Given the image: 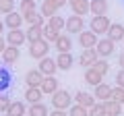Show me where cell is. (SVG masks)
Returning <instances> with one entry per match:
<instances>
[{
	"label": "cell",
	"instance_id": "1",
	"mask_svg": "<svg viewBox=\"0 0 124 116\" xmlns=\"http://www.w3.org/2000/svg\"><path fill=\"white\" fill-rule=\"evenodd\" d=\"M52 106L56 108V110H68V108L72 106V95L70 91L66 89H58L52 93Z\"/></svg>",
	"mask_w": 124,
	"mask_h": 116
},
{
	"label": "cell",
	"instance_id": "2",
	"mask_svg": "<svg viewBox=\"0 0 124 116\" xmlns=\"http://www.w3.org/2000/svg\"><path fill=\"white\" fill-rule=\"evenodd\" d=\"M48 52H50V41L44 40V37L33 41V44H29V56L35 58V60H41L44 56H48Z\"/></svg>",
	"mask_w": 124,
	"mask_h": 116
},
{
	"label": "cell",
	"instance_id": "3",
	"mask_svg": "<svg viewBox=\"0 0 124 116\" xmlns=\"http://www.w3.org/2000/svg\"><path fill=\"white\" fill-rule=\"evenodd\" d=\"M110 19L106 17V15H95V17H91V23H89V29H91L93 33H97V35H101V33H108V29H110Z\"/></svg>",
	"mask_w": 124,
	"mask_h": 116
},
{
	"label": "cell",
	"instance_id": "4",
	"mask_svg": "<svg viewBox=\"0 0 124 116\" xmlns=\"http://www.w3.org/2000/svg\"><path fill=\"white\" fill-rule=\"evenodd\" d=\"M114 50H116V41H112L110 37H101L95 44V52H97L99 58H110L114 54Z\"/></svg>",
	"mask_w": 124,
	"mask_h": 116
},
{
	"label": "cell",
	"instance_id": "5",
	"mask_svg": "<svg viewBox=\"0 0 124 116\" xmlns=\"http://www.w3.org/2000/svg\"><path fill=\"white\" fill-rule=\"evenodd\" d=\"M37 68L44 77H54L58 71V64H56V58H50V56H44L41 60H37Z\"/></svg>",
	"mask_w": 124,
	"mask_h": 116
},
{
	"label": "cell",
	"instance_id": "6",
	"mask_svg": "<svg viewBox=\"0 0 124 116\" xmlns=\"http://www.w3.org/2000/svg\"><path fill=\"white\" fill-rule=\"evenodd\" d=\"M97 52H95V48H85L83 52L79 54V66H83V68H89V66H93V64L97 62Z\"/></svg>",
	"mask_w": 124,
	"mask_h": 116
},
{
	"label": "cell",
	"instance_id": "7",
	"mask_svg": "<svg viewBox=\"0 0 124 116\" xmlns=\"http://www.w3.org/2000/svg\"><path fill=\"white\" fill-rule=\"evenodd\" d=\"M97 40H99V35H97V33H93L91 29H83V31L79 33V46L83 50L85 48H95Z\"/></svg>",
	"mask_w": 124,
	"mask_h": 116
},
{
	"label": "cell",
	"instance_id": "8",
	"mask_svg": "<svg viewBox=\"0 0 124 116\" xmlns=\"http://www.w3.org/2000/svg\"><path fill=\"white\" fill-rule=\"evenodd\" d=\"M4 40H6L8 46H17V48H21V46L27 41V35H25V31H21V29H8V33L4 35Z\"/></svg>",
	"mask_w": 124,
	"mask_h": 116
},
{
	"label": "cell",
	"instance_id": "9",
	"mask_svg": "<svg viewBox=\"0 0 124 116\" xmlns=\"http://www.w3.org/2000/svg\"><path fill=\"white\" fill-rule=\"evenodd\" d=\"M66 33H77L79 35L81 31L85 29V21H83V17H79V15H72V17H68L66 19Z\"/></svg>",
	"mask_w": 124,
	"mask_h": 116
},
{
	"label": "cell",
	"instance_id": "10",
	"mask_svg": "<svg viewBox=\"0 0 124 116\" xmlns=\"http://www.w3.org/2000/svg\"><path fill=\"white\" fill-rule=\"evenodd\" d=\"M56 64H58V68H60V71H70L72 64H75V56H72L70 52H58Z\"/></svg>",
	"mask_w": 124,
	"mask_h": 116
},
{
	"label": "cell",
	"instance_id": "11",
	"mask_svg": "<svg viewBox=\"0 0 124 116\" xmlns=\"http://www.w3.org/2000/svg\"><path fill=\"white\" fill-rule=\"evenodd\" d=\"M23 23H25V19H23V15L17 13V10H13V13H8L4 17V27H8V29H21Z\"/></svg>",
	"mask_w": 124,
	"mask_h": 116
},
{
	"label": "cell",
	"instance_id": "12",
	"mask_svg": "<svg viewBox=\"0 0 124 116\" xmlns=\"http://www.w3.org/2000/svg\"><path fill=\"white\" fill-rule=\"evenodd\" d=\"M39 89L44 91V95H52L54 91L60 89V83H58L56 77H44V81H41V85H39Z\"/></svg>",
	"mask_w": 124,
	"mask_h": 116
},
{
	"label": "cell",
	"instance_id": "13",
	"mask_svg": "<svg viewBox=\"0 0 124 116\" xmlns=\"http://www.w3.org/2000/svg\"><path fill=\"white\" fill-rule=\"evenodd\" d=\"M72 99H75V102L79 104V106L87 108V110L93 106V104H95V95H93V93H89V91H77Z\"/></svg>",
	"mask_w": 124,
	"mask_h": 116
},
{
	"label": "cell",
	"instance_id": "14",
	"mask_svg": "<svg viewBox=\"0 0 124 116\" xmlns=\"http://www.w3.org/2000/svg\"><path fill=\"white\" fill-rule=\"evenodd\" d=\"M19 56H21V50L17 46H6L4 52H2V62L4 64H15L19 60Z\"/></svg>",
	"mask_w": 124,
	"mask_h": 116
},
{
	"label": "cell",
	"instance_id": "15",
	"mask_svg": "<svg viewBox=\"0 0 124 116\" xmlns=\"http://www.w3.org/2000/svg\"><path fill=\"white\" fill-rule=\"evenodd\" d=\"M85 83L87 85H91V87H95V85H99V83H103V75L101 73H97L93 66H89V68H85Z\"/></svg>",
	"mask_w": 124,
	"mask_h": 116
},
{
	"label": "cell",
	"instance_id": "16",
	"mask_svg": "<svg viewBox=\"0 0 124 116\" xmlns=\"http://www.w3.org/2000/svg\"><path fill=\"white\" fill-rule=\"evenodd\" d=\"M106 37H110L112 41H122L124 40V25L122 23H112L110 25V29H108V33H106Z\"/></svg>",
	"mask_w": 124,
	"mask_h": 116
},
{
	"label": "cell",
	"instance_id": "17",
	"mask_svg": "<svg viewBox=\"0 0 124 116\" xmlns=\"http://www.w3.org/2000/svg\"><path fill=\"white\" fill-rule=\"evenodd\" d=\"M108 0H89V13L95 17V15H108Z\"/></svg>",
	"mask_w": 124,
	"mask_h": 116
},
{
	"label": "cell",
	"instance_id": "18",
	"mask_svg": "<svg viewBox=\"0 0 124 116\" xmlns=\"http://www.w3.org/2000/svg\"><path fill=\"white\" fill-rule=\"evenodd\" d=\"M68 6L72 8V15L85 17L89 13V0H68Z\"/></svg>",
	"mask_w": 124,
	"mask_h": 116
},
{
	"label": "cell",
	"instance_id": "19",
	"mask_svg": "<svg viewBox=\"0 0 124 116\" xmlns=\"http://www.w3.org/2000/svg\"><path fill=\"white\" fill-rule=\"evenodd\" d=\"M103 104V110H106V116H120L122 114V104L120 102H116V99H106V102H101Z\"/></svg>",
	"mask_w": 124,
	"mask_h": 116
},
{
	"label": "cell",
	"instance_id": "20",
	"mask_svg": "<svg viewBox=\"0 0 124 116\" xmlns=\"http://www.w3.org/2000/svg\"><path fill=\"white\" fill-rule=\"evenodd\" d=\"M41 81H44V75L39 73V68L27 71V75H25V83H27V87H39Z\"/></svg>",
	"mask_w": 124,
	"mask_h": 116
},
{
	"label": "cell",
	"instance_id": "21",
	"mask_svg": "<svg viewBox=\"0 0 124 116\" xmlns=\"http://www.w3.org/2000/svg\"><path fill=\"white\" fill-rule=\"evenodd\" d=\"M54 46H56L58 52H70V50H72V40H70L68 33H60L58 40L54 41Z\"/></svg>",
	"mask_w": 124,
	"mask_h": 116
},
{
	"label": "cell",
	"instance_id": "22",
	"mask_svg": "<svg viewBox=\"0 0 124 116\" xmlns=\"http://www.w3.org/2000/svg\"><path fill=\"white\" fill-rule=\"evenodd\" d=\"M4 114L6 116H25L27 114V104L25 102H10L8 110Z\"/></svg>",
	"mask_w": 124,
	"mask_h": 116
},
{
	"label": "cell",
	"instance_id": "23",
	"mask_svg": "<svg viewBox=\"0 0 124 116\" xmlns=\"http://www.w3.org/2000/svg\"><path fill=\"white\" fill-rule=\"evenodd\" d=\"M25 99L29 102V106L31 104H37V102L44 99V91H41L39 87H27L25 89Z\"/></svg>",
	"mask_w": 124,
	"mask_h": 116
},
{
	"label": "cell",
	"instance_id": "24",
	"mask_svg": "<svg viewBox=\"0 0 124 116\" xmlns=\"http://www.w3.org/2000/svg\"><path fill=\"white\" fill-rule=\"evenodd\" d=\"M95 99H101V102H106V99H110V95H112V85H108V83H99V85H95Z\"/></svg>",
	"mask_w": 124,
	"mask_h": 116
},
{
	"label": "cell",
	"instance_id": "25",
	"mask_svg": "<svg viewBox=\"0 0 124 116\" xmlns=\"http://www.w3.org/2000/svg\"><path fill=\"white\" fill-rule=\"evenodd\" d=\"M23 19H25V23L29 27H35V25H44L46 23V17L41 13H37V10H33V13H27L23 15Z\"/></svg>",
	"mask_w": 124,
	"mask_h": 116
},
{
	"label": "cell",
	"instance_id": "26",
	"mask_svg": "<svg viewBox=\"0 0 124 116\" xmlns=\"http://www.w3.org/2000/svg\"><path fill=\"white\" fill-rule=\"evenodd\" d=\"M25 35H27V41H29V44H33V41L41 40V37H44V25H35V27H29V29L25 31Z\"/></svg>",
	"mask_w": 124,
	"mask_h": 116
},
{
	"label": "cell",
	"instance_id": "27",
	"mask_svg": "<svg viewBox=\"0 0 124 116\" xmlns=\"http://www.w3.org/2000/svg\"><path fill=\"white\" fill-rule=\"evenodd\" d=\"M10 85H13V75L6 66H0V91H6Z\"/></svg>",
	"mask_w": 124,
	"mask_h": 116
},
{
	"label": "cell",
	"instance_id": "28",
	"mask_svg": "<svg viewBox=\"0 0 124 116\" xmlns=\"http://www.w3.org/2000/svg\"><path fill=\"white\" fill-rule=\"evenodd\" d=\"M50 110L44 102H37V104H31L29 106V116H48Z\"/></svg>",
	"mask_w": 124,
	"mask_h": 116
},
{
	"label": "cell",
	"instance_id": "29",
	"mask_svg": "<svg viewBox=\"0 0 124 116\" xmlns=\"http://www.w3.org/2000/svg\"><path fill=\"white\" fill-rule=\"evenodd\" d=\"M48 25L52 27L54 31H58V33H62V29L66 27V19H62V17H58V15H54V17H50V21H48Z\"/></svg>",
	"mask_w": 124,
	"mask_h": 116
},
{
	"label": "cell",
	"instance_id": "30",
	"mask_svg": "<svg viewBox=\"0 0 124 116\" xmlns=\"http://www.w3.org/2000/svg\"><path fill=\"white\" fill-rule=\"evenodd\" d=\"M39 13L44 15V17L50 19V17H54V15H58V8L50 2V0H44V2H41V6H39Z\"/></svg>",
	"mask_w": 124,
	"mask_h": 116
},
{
	"label": "cell",
	"instance_id": "31",
	"mask_svg": "<svg viewBox=\"0 0 124 116\" xmlns=\"http://www.w3.org/2000/svg\"><path fill=\"white\" fill-rule=\"evenodd\" d=\"M33 10H37V2L35 0H21V4H19V13L21 15L33 13Z\"/></svg>",
	"mask_w": 124,
	"mask_h": 116
},
{
	"label": "cell",
	"instance_id": "32",
	"mask_svg": "<svg viewBox=\"0 0 124 116\" xmlns=\"http://www.w3.org/2000/svg\"><path fill=\"white\" fill-rule=\"evenodd\" d=\"M93 68H95L97 73H101V75L106 77L108 73H110V62H108V58H97V62L93 64Z\"/></svg>",
	"mask_w": 124,
	"mask_h": 116
},
{
	"label": "cell",
	"instance_id": "33",
	"mask_svg": "<svg viewBox=\"0 0 124 116\" xmlns=\"http://www.w3.org/2000/svg\"><path fill=\"white\" fill-rule=\"evenodd\" d=\"M68 116H89V110L83 108V106H79V104H72L68 108Z\"/></svg>",
	"mask_w": 124,
	"mask_h": 116
},
{
	"label": "cell",
	"instance_id": "34",
	"mask_svg": "<svg viewBox=\"0 0 124 116\" xmlns=\"http://www.w3.org/2000/svg\"><path fill=\"white\" fill-rule=\"evenodd\" d=\"M58 35H60V33H58V31H54V29H52L50 25H44V40H48L50 44H54V41L58 40Z\"/></svg>",
	"mask_w": 124,
	"mask_h": 116
},
{
	"label": "cell",
	"instance_id": "35",
	"mask_svg": "<svg viewBox=\"0 0 124 116\" xmlns=\"http://www.w3.org/2000/svg\"><path fill=\"white\" fill-rule=\"evenodd\" d=\"M89 116H106V110H103L101 102H95L91 108H89Z\"/></svg>",
	"mask_w": 124,
	"mask_h": 116
},
{
	"label": "cell",
	"instance_id": "36",
	"mask_svg": "<svg viewBox=\"0 0 124 116\" xmlns=\"http://www.w3.org/2000/svg\"><path fill=\"white\" fill-rule=\"evenodd\" d=\"M13 10H15V0H0V13L8 15Z\"/></svg>",
	"mask_w": 124,
	"mask_h": 116
},
{
	"label": "cell",
	"instance_id": "37",
	"mask_svg": "<svg viewBox=\"0 0 124 116\" xmlns=\"http://www.w3.org/2000/svg\"><path fill=\"white\" fill-rule=\"evenodd\" d=\"M10 102H13V99L6 95V91H0V112H6V110H8Z\"/></svg>",
	"mask_w": 124,
	"mask_h": 116
},
{
	"label": "cell",
	"instance_id": "38",
	"mask_svg": "<svg viewBox=\"0 0 124 116\" xmlns=\"http://www.w3.org/2000/svg\"><path fill=\"white\" fill-rule=\"evenodd\" d=\"M110 98L122 104V98H124V89H122V87H118V85H116V87H112V95H110Z\"/></svg>",
	"mask_w": 124,
	"mask_h": 116
},
{
	"label": "cell",
	"instance_id": "39",
	"mask_svg": "<svg viewBox=\"0 0 124 116\" xmlns=\"http://www.w3.org/2000/svg\"><path fill=\"white\" fill-rule=\"evenodd\" d=\"M116 85L124 89V68H120V71L116 73Z\"/></svg>",
	"mask_w": 124,
	"mask_h": 116
},
{
	"label": "cell",
	"instance_id": "40",
	"mask_svg": "<svg viewBox=\"0 0 124 116\" xmlns=\"http://www.w3.org/2000/svg\"><path fill=\"white\" fill-rule=\"evenodd\" d=\"M48 116H68V110H56V108H54Z\"/></svg>",
	"mask_w": 124,
	"mask_h": 116
},
{
	"label": "cell",
	"instance_id": "41",
	"mask_svg": "<svg viewBox=\"0 0 124 116\" xmlns=\"http://www.w3.org/2000/svg\"><path fill=\"white\" fill-rule=\"evenodd\" d=\"M50 2H52L56 8H62V6H66V4H68V0H50Z\"/></svg>",
	"mask_w": 124,
	"mask_h": 116
},
{
	"label": "cell",
	"instance_id": "42",
	"mask_svg": "<svg viewBox=\"0 0 124 116\" xmlns=\"http://www.w3.org/2000/svg\"><path fill=\"white\" fill-rule=\"evenodd\" d=\"M6 46H8V44H6V40H4L2 35H0V54L4 52V48H6Z\"/></svg>",
	"mask_w": 124,
	"mask_h": 116
},
{
	"label": "cell",
	"instance_id": "43",
	"mask_svg": "<svg viewBox=\"0 0 124 116\" xmlns=\"http://www.w3.org/2000/svg\"><path fill=\"white\" fill-rule=\"evenodd\" d=\"M118 66H120V68H124V52L118 56Z\"/></svg>",
	"mask_w": 124,
	"mask_h": 116
},
{
	"label": "cell",
	"instance_id": "44",
	"mask_svg": "<svg viewBox=\"0 0 124 116\" xmlns=\"http://www.w3.org/2000/svg\"><path fill=\"white\" fill-rule=\"evenodd\" d=\"M2 31H4V21H0V35H2Z\"/></svg>",
	"mask_w": 124,
	"mask_h": 116
},
{
	"label": "cell",
	"instance_id": "45",
	"mask_svg": "<svg viewBox=\"0 0 124 116\" xmlns=\"http://www.w3.org/2000/svg\"><path fill=\"white\" fill-rule=\"evenodd\" d=\"M122 106H124V98H122Z\"/></svg>",
	"mask_w": 124,
	"mask_h": 116
},
{
	"label": "cell",
	"instance_id": "46",
	"mask_svg": "<svg viewBox=\"0 0 124 116\" xmlns=\"http://www.w3.org/2000/svg\"><path fill=\"white\" fill-rule=\"evenodd\" d=\"M122 44H124V40H122Z\"/></svg>",
	"mask_w": 124,
	"mask_h": 116
},
{
	"label": "cell",
	"instance_id": "47",
	"mask_svg": "<svg viewBox=\"0 0 124 116\" xmlns=\"http://www.w3.org/2000/svg\"><path fill=\"white\" fill-rule=\"evenodd\" d=\"M25 116H27V114H25Z\"/></svg>",
	"mask_w": 124,
	"mask_h": 116
}]
</instances>
